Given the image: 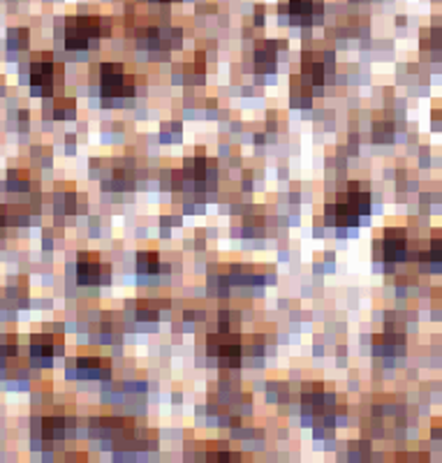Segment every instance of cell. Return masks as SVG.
<instances>
[{
  "mask_svg": "<svg viewBox=\"0 0 442 463\" xmlns=\"http://www.w3.org/2000/svg\"><path fill=\"white\" fill-rule=\"evenodd\" d=\"M359 185L352 183L348 192H343L334 204L327 206V223L336 227H350L357 225L359 216H364L371 209L368 192H359Z\"/></svg>",
  "mask_w": 442,
  "mask_h": 463,
  "instance_id": "cell-1",
  "label": "cell"
},
{
  "mask_svg": "<svg viewBox=\"0 0 442 463\" xmlns=\"http://www.w3.org/2000/svg\"><path fill=\"white\" fill-rule=\"evenodd\" d=\"M100 88L105 98H128L135 93L133 79L128 77L121 63H105L100 70Z\"/></svg>",
  "mask_w": 442,
  "mask_h": 463,
  "instance_id": "cell-2",
  "label": "cell"
},
{
  "mask_svg": "<svg viewBox=\"0 0 442 463\" xmlns=\"http://www.w3.org/2000/svg\"><path fill=\"white\" fill-rule=\"evenodd\" d=\"M100 33H102L100 22L95 17H84V15L72 17V19H67L65 44L70 47V49H86Z\"/></svg>",
  "mask_w": 442,
  "mask_h": 463,
  "instance_id": "cell-3",
  "label": "cell"
},
{
  "mask_svg": "<svg viewBox=\"0 0 442 463\" xmlns=\"http://www.w3.org/2000/svg\"><path fill=\"white\" fill-rule=\"evenodd\" d=\"M63 81V70L53 60H33L31 67V84L33 95H51L53 88Z\"/></svg>",
  "mask_w": 442,
  "mask_h": 463,
  "instance_id": "cell-4",
  "label": "cell"
},
{
  "mask_svg": "<svg viewBox=\"0 0 442 463\" xmlns=\"http://www.w3.org/2000/svg\"><path fill=\"white\" fill-rule=\"evenodd\" d=\"M109 280V271L105 264H100L98 258L81 255L77 264V283L79 285H98V283Z\"/></svg>",
  "mask_w": 442,
  "mask_h": 463,
  "instance_id": "cell-5",
  "label": "cell"
},
{
  "mask_svg": "<svg viewBox=\"0 0 442 463\" xmlns=\"http://www.w3.org/2000/svg\"><path fill=\"white\" fill-rule=\"evenodd\" d=\"M209 352L213 357H220L225 359V362H237L239 355H241V343H237V338L232 336H211L209 338Z\"/></svg>",
  "mask_w": 442,
  "mask_h": 463,
  "instance_id": "cell-6",
  "label": "cell"
},
{
  "mask_svg": "<svg viewBox=\"0 0 442 463\" xmlns=\"http://www.w3.org/2000/svg\"><path fill=\"white\" fill-rule=\"evenodd\" d=\"M384 258L386 260H405L403 230H389L384 234Z\"/></svg>",
  "mask_w": 442,
  "mask_h": 463,
  "instance_id": "cell-7",
  "label": "cell"
},
{
  "mask_svg": "<svg viewBox=\"0 0 442 463\" xmlns=\"http://www.w3.org/2000/svg\"><path fill=\"white\" fill-rule=\"evenodd\" d=\"M60 348H63V343H60V338H56V341H53L51 336H37V338H33L31 355L35 357V359H46V357L58 355Z\"/></svg>",
  "mask_w": 442,
  "mask_h": 463,
  "instance_id": "cell-8",
  "label": "cell"
},
{
  "mask_svg": "<svg viewBox=\"0 0 442 463\" xmlns=\"http://www.w3.org/2000/svg\"><path fill=\"white\" fill-rule=\"evenodd\" d=\"M289 8H292L294 22L299 24H303V15H308V22H313V12L320 15V3H317V0H292Z\"/></svg>",
  "mask_w": 442,
  "mask_h": 463,
  "instance_id": "cell-9",
  "label": "cell"
},
{
  "mask_svg": "<svg viewBox=\"0 0 442 463\" xmlns=\"http://www.w3.org/2000/svg\"><path fill=\"white\" fill-rule=\"evenodd\" d=\"M137 267H139L142 273H155L160 269V260H158L155 253H139L137 255Z\"/></svg>",
  "mask_w": 442,
  "mask_h": 463,
  "instance_id": "cell-10",
  "label": "cell"
},
{
  "mask_svg": "<svg viewBox=\"0 0 442 463\" xmlns=\"http://www.w3.org/2000/svg\"><path fill=\"white\" fill-rule=\"evenodd\" d=\"M77 366H79V373L84 378H98L100 376V359H79Z\"/></svg>",
  "mask_w": 442,
  "mask_h": 463,
  "instance_id": "cell-11",
  "label": "cell"
},
{
  "mask_svg": "<svg viewBox=\"0 0 442 463\" xmlns=\"http://www.w3.org/2000/svg\"><path fill=\"white\" fill-rule=\"evenodd\" d=\"M44 438H63V421L58 417H46L44 419Z\"/></svg>",
  "mask_w": 442,
  "mask_h": 463,
  "instance_id": "cell-12",
  "label": "cell"
},
{
  "mask_svg": "<svg viewBox=\"0 0 442 463\" xmlns=\"http://www.w3.org/2000/svg\"><path fill=\"white\" fill-rule=\"evenodd\" d=\"M8 188L10 190H17V192H24V190H28V176L24 174V171H10V176H8Z\"/></svg>",
  "mask_w": 442,
  "mask_h": 463,
  "instance_id": "cell-13",
  "label": "cell"
},
{
  "mask_svg": "<svg viewBox=\"0 0 442 463\" xmlns=\"http://www.w3.org/2000/svg\"><path fill=\"white\" fill-rule=\"evenodd\" d=\"M15 42L19 44V49H24V47L28 44V33H26L24 28H17V31L12 28L10 31V44L15 47Z\"/></svg>",
  "mask_w": 442,
  "mask_h": 463,
  "instance_id": "cell-14",
  "label": "cell"
},
{
  "mask_svg": "<svg viewBox=\"0 0 442 463\" xmlns=\"http://www.w3.org/2000/svg\"><path fill=\"white\" fill-rule=\"evenodd\" d=\"M431 258L442 262V239H440V237H435V239L431 241Z\"/></svg>",
  "mask_w": 442,
  "mask_h": 463,
  "instance_id": "cell-15",
  "label": "cell"
},
{
  "mask_svg": "<svg viewBox=\"0 0 442 463\" xmlns=\"http://www.w3.org/2000/svg\"><path fill=\"white\" fill-rule=\"evenodd\" d=\"M433 119L438 121V123H435V128H442V107L438 109V112H435V116H433Z\"/></svg>",
  "mask_w": 442,
  "mask_h": 463,
  "instance_id": "cell-16",
  "label": "cell"
}]
</instances>
